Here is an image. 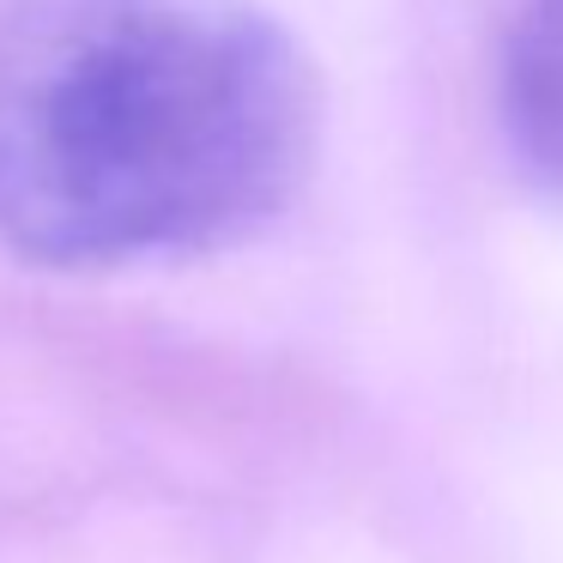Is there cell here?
<instances>
[{
    "mask_svg": "<svg viewBox=\"0 0 563 563\" xmlns=\"http://www.w3.org/2000/svg\"><path fill=\"white\" fill-rule=\"evenodd\" d=\"M321 86L261 0H0V243L43 267L224 249L291 207Z\"/></svg>",
    "mask_w": 563,
    "mask_h": 563,
    "instance_id": "1",
    "label": "cell"
},
{
    "mask_svg": "<svg viewBox=\"0 0 563 563\" xmlns=\"http://www.w3.org/2000/svg\"><path fill=\"white\" fill-rule=\"evenodd\" d=\"M497 122L527 183L563 200V0H509L497 37Z\"/></svg>",
    "mask_w": 563,
    "mask_h": 563,
    "instance_id": "2",
    "label": "cell"
}]
</instances>
